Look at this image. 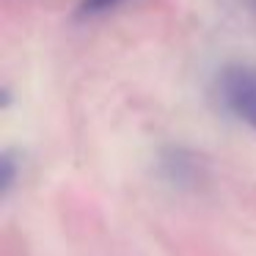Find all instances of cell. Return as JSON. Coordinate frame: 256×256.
<instances>
[{"instance_id":"3957f363","label":"cell","mask_w":256,"mask_h":256,"mask_svg":"<svg viewBox=\"0 0 256 256\" xmlns=\"http://www.w3.org/2000/svg\"><path fill=\"white\" fill-rule=\"evenodd\" d=\"M17 171H20L17 154H14L12 149L3 152V157H0V193H3V196L12 193L14 182H17Z\"/></svg>"},{"instance_id":"6da1fadb","label":"cell","mask_w":256,"mask_h":256,"mask_svg":"<svg viewBox=\"0 0 256 256\" xmlns=\"http://www.w3.org/2000/svg\"><path fill=\"white\" fill-rule=\"evenodd\" d=\"M218 96L228 113L256 130V69L234 64L218 78Z\"/></svg>"},{"instance_id":"7a4b0ae2","label":"cell","mask_w":256,"mask_h":256,"mask_svg":"<svg viewBox=\"0 0 256 256\" xmlns=\"http://www.w3.org/2000/svg\"><path fill=\"white\" fill-rule=\"evenodd\" d=\"M162 174H166L171 182L182 184V182H188V179H193L196 162H193V157L184 154L182 149H171V152H166V157H162Z\"/></svg>"},{"instance_id":"277c9868","label":"cell","mask_w":256,"mask_h":256,"mask_svg":"<svg viewBox=\"0 0 256 256\" xmlns=\"http://www.w3.org/2000/svg\"><path fill=\"white\" fill-rule=\"evenodd\" d=\"M122 0H80L78 14L80 17H100V14H108L118 6Z\"/></svg>"}]
</instances>
